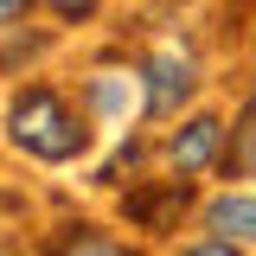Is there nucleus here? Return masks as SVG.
Masks as SVG:
<instances>
[{
    "instance_id": "obj_1",
    "label": "nucleus",
    "mask_w": 256,
    "mask_h": 256,
    "mask_svg": "<svg viewBox=\"0 0 256 256\" xmlns=\"http://www.w3.org/2000/svg\"><path fill=\"white\" fill-rule=\"evenodd\" d=\"M6 122H13V148H26L32 160H70V154H84V141H90L77 128V116L52 90H26Z\"/></svg>"
},
{
    "instance_id": "obj_10",
    "label": "nucleus",
    "mask_w": 256,
    "mask_h": 256,
    "mask_svg": "<svg viewBox=\"0 0 256 256\" xmlns=\"http://www.w3.org/2000/svg\"><path fill=\"white\" fill-rule=\"evenodd\" d=\"M186 256H237V250H230V237H224V244H198V250H186Z\"/></svg>"
},
{
    "instance_id": "obj_8",
    "label": "nucleus",
    "mask_w": 256,
    "mask_h": 256,
    "mask_svg": "<svg viewBox=\"0 0 256 256\" xmlns=\"http://www.w3.org/2000/svg\"><path fill=\"white\" fill-rule=\"evenodd\" d=\"M52 13L58 20H84V13H96V0H52Z\"/></svg>"
},
{
    "instance_id": "obj_7",
    "label": "nucleus",
    "mask_w": 256,
    "mask_h": 256,
    "mask_svg": "<svg viewBox=\"0 0 256 256\" xmlns=\"http://www.w3.org/2000/svg\"><path fill=\"white\" fill-rule=\"evenodd\" d=\"M230 166H237V173H256V102L237 116V128H230Z\"/></svg>"
},
{
    "instance_id": "obj_9",
    "label": "nucleus",
    "mask_w": 256,
    "mask_h": 256,
    "mask_svg": "<svg viewBox=\"0 0 256 256\" xmlns=\"http://www.w3.org/2000/svg\"><path fill=\"white\" fill-rule=\"evenodd\" d=\"M0 13H6V32H20V13H26V0H0Z\"/></svg>"
},
{
    "instance_id": "obj_3",
    "label": "nucleus",
    "mask_w": 256,
    "mask_h": 256,
    "mask_svg": "<svg viewBox=\"0 0 256 256\" xmlns=\"http://www.w3.org/2000/svg\"><path fill=\"white\" fill-rule=\"evenodd\" d=\"M186 173H180V180H166V186L160 192H128V218L134 224H148V230H160V224H173L180 218V212H186Z\"/></svg>"
},
{
    "instance_id": "obj_2",
    "label": "nucleus",
    "mask_w": 256,
    "mask_h": 256,
    "mask_svg": "<svg viewBox=\"0 0 256 256\" xmlns=\"http://www.w3.org/2000/svg\"><path fill=\"white\" fill-rule=\"evenodd\" d=\"M192 96V58L186 52H154L148 58V116H173Z\"/></svg>"
},
{
    "instance_id": "obj_6",
    "label": "nucleus",
    "mask_w": 256,
    "mask_h": 256,
    "mask_svg": "<svg viewBox=\"0 0 256 256\" xmlns=\"http://www.w3.org/2000/svg\"><path fill=\"white\" fill-rule=\"evenodd\" d=\"M52 256H134L128 244H116V237H102V230H70Z\"/></svg>"
},
{
    "instance_id": "obj_4",
    "label": "nucleus",
    "mask_w": 256,
    "mask_h": 256,
    "mask_svg": "<svg viewBox=\"0 0 256 256\" xmlns=\"http://www.w3.org/2000/svg\"><path fill=\"white\" fill-rule=\"evenodd\" d=\"M218 134H224V122H212V116L186 122V128H180V141L166 148V154H173V173H198L205 160L218 154Z\"/></svg>"
},
{
    "instance_id": "obj_5",
    "label": "nucleus",
    "mask_w": 256,
    "mask_h": 256,
    "mask_svg": "<svg viewBox=\"0 0 256 256\" xmlns=\"http://www.w3.org/2000/svg\"><path fill=\"white\" fill-rule=\"evenodd\" d=\"M212 230L237 237V244H256V198H218L212 205Z\"/></svg>"
}]
</instances>
